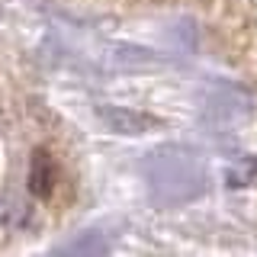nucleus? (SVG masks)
I'll return each mask as SVG.
<instances>
[{"instance_id":"nucleus-1","label":"nucleus","mask_w":257,"mask_h":257,"mask_svg":"<svg viewBox=\"0 0 257 257\" xmlns=\"http://www.w3.org/2000/svg\"><path fill=\"white\" fill-rule=\"evenodd\" d=\"M96 116H100V122L116 135H145L155 125L151 116H145L139 109H125V106H100Z\"/></svg>"},{"instance_id":"nucleus-2","label":"nucleus","mask_w":257,"mask_h":257,"mask_svg":"<svg viewBox=\"0 0 257 257\" xmlns=\"http://www.w3.org/2000/svg\"><path fill=\"white\" fill-rule=\"evenodd\" d=\"M55 180H58V171H55V161L45 148H36L29 158V174H26V187L32 196L48 199L55 193Z\"/></svg>"}]
</instances>
